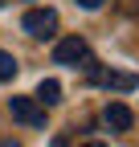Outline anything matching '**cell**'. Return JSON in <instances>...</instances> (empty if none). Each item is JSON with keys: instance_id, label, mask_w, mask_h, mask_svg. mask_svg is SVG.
<instances>
[{"instance_id": "8992f818", "label": "cell", "mask_w": 139, "mask_h": 147, "mask_svg": "<svg viewBox=\"0 0 139 147\" xmlns=\"http://www.w3.org/2000/svg\"><path fill=\"white\" fill-rule=\"evenodd\" d=\"M37 102H45V106L61 102V86H57L53 78H41V86H37Z\"/></svg>"}, {"instance_id": "52a82bcc", "label": "cell", "mask_w": 139, "mask_h": 147, "mask_svg": "<svg viewBox=\"0 0 139 147\" xmlns=\"http://www.w3.org/2000/svg\"><path fill=\"white\" fill-rule=\"evenodd\" d=\"M12 74H16V57L0 49V82H12Z\"/></svg>"}, {"instance_id": "7a4b0ae2", "label": "cell", "mask_w": 139, "mask_h": 147, "mask_svg": "<svg viewBox=\"0 0 139 147\" xmlns=\"http://www.w3.org/2000/svg\"><path fill=\"white\" fill-rule=\"evenodd\" d=\"M21 25H25L29 37H53V29H57V12H53V8H29Z\"/></svg>"}, {"instance_id": "6da1fadb", "label": "cell", "mask_w": 139, "mask_h": 147, "mask_svg": "<svg viewBox=\"0 0 139 147\" xmlns=\"http://www.w3.org/2000/svg\"><path fill=\"white\" fill-rule=\"evenodd\" d=\"M8 110L25 127H45V102H37V98H8Z\"/></svg>"}, {"instance_id": "3957f363", "label": "cell", "mask_w": 139, "mask_h": 147, "mask_svg": "<svg viewBox=\"0 0 139 147\" xmlns=\"http://www.w3.org/2000/svg\"><path fill=\"white\" fill-rule=\"evenodd\" d=\"M86 53H90V49H86L82 37H65V41L53 45V61L57 65H78V61H86Z\"/></svg>"}, {"instance_id": "277c9868", "label": "cell", "mask_w": 139, "mask_h": 147, "mask_svg": "<svg viewBox=\"0 0 139 147\" xmlns=\"http://www.w3.org/2000/svg\"><path fill=\"white\" fill-rule=\"evenodd\" d=\"M90 82L111 86V90H135V86H139L135 74H123V69H98V65H90Z\"/></svg>"}, {"instance_id": "5b68a950", "label": "cell", "mask_w": 139, "mask_h": 147, "mask_svg": "<svg viewBox=\"0 0 139 147\" xmlns=\"http://www.w3.org/2000/svg\"><path fill=\"white\" fill-rule=\"evenodd\" d=\"M131 119H135V115H131V110H127L123 102H107V110H102V123H107V127H111L115 135L131 131Z\"/></svg>"}, {"instance_id": "ba28073f", "label": "cell", "mask_w": 139, "mask_h": 147, "mask_svg": "<svg viewBox=\"0 0 139 147\" xmlns=\"http://www.w3.org/2000/svg\"><path fill=\"white\" fill-rule=\"evenodd\" d=\"M82 8H102V0H78Z\"/></svg>"}]
</instances>
